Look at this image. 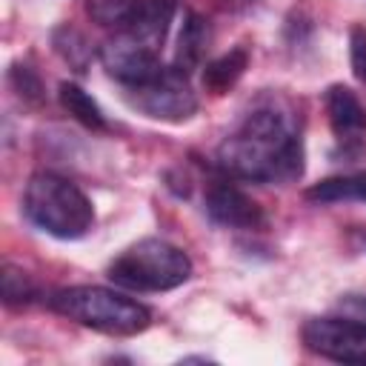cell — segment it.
I'll use <instances>...</instances> for the list:
<instances>
[{
    "mask_svg": "<svg viewBox=\"0 0 366 366\" xmlns=\"http://www.w3.org/2000/svg\"><path fill=\"white\" fill-rule=\"evenodd\" d=\"M217 166L252 183H289L303 174V140L277 109H254L220 143Z\"/></svg>",
    "mask_w": 366,
    "mask_h": 366,
    "instance_id": "1",
    "label": "cell"
},
{
    "mask_svg": "<svg viewBox=\"0 0 366 366\" xmlns=\"http://www.w3.org/2000/svg\"><path fill=\"white\" fill-rule=\"evenodd\" d=\"M23 214L40 232L60 240H77L94 226L92 200L80 186L54 172H37L29 177L23 192Z\"/></svg>",
    "mask_w": 366,
    "mask_h": 366,
    "instance_id": "2",
    "label": "cell"
},
{
    "mask_svg": "<svg viewBox=\"0 0 366 366\" xmlns=\"http://www.w3.org/2000/svg\"><path fill=\"white\" fill-rule=\"evenodd\" d=\"M49 306L54 312H60L63 317L89 326L94 332H106V335H137L149 326L152 312L114 289L106 286H69V289H57L49 297Z\"/></svg>",
    "mask_w": 366,
    "mask_h": 366,
    "instance_id": "3",
    "label": "cell"
},
{
    "mask_svg": "<svg viewBox=\"0 0 366 366\" xmlns=\"http://www.w3.org/2000/svg\"><path fill=\"white\" fill-rule=\"evenodd\" d=\"M109 277L132 292H169L192 277V260L180 246L146 237L114 257Z\"/></svg>",
    "mask_w": 366,
    "mask_h": 366,
    "instance_id": "4",
    "label": "cell"
},
{
    "mask_svg": "<svg viewBox=\"0 0 366 366\" xmlns=\"http://www.w3.org/2000/svg\"><path fill=\"white\" fill-rule=\"evenodd\" d=\"M126 100L132 109L152 120L163 123H183L197 112V97L189 86V74L172 69H160L154 77L126 86Z\"/></svg>",
    "mask_w": 366,
    "mask_h": 366,
    "instance_id": "5",
    "label": "cell"
},
{
    "mask_svg": "<svg viewBox=\"0 0 366 366\" xmlns=\"http://www.w3.org/2000/svg\"><path fill=\"white\" fill-rule=\"evenodd\" d=\"M300 337L309 352L337 363H366V329L352 317H312L303 323Z\"/></svg>",
    "mask_w": 366,
    "mask_h": 366,
    "instance_id": "6",
    "label": "cell"
},
{
    "mask_svg": "<svg viewBox=\"0 0 366 366\" xmlns=\"http://www.w3.org/2000/svg\"><path fill=\"white\" fill-rule=\"evenodd\" d=\"M100 63L123 86H137V83L154 77L163 69L160 66V49L137 40L129 31H117L114 37H109L103 43Z\"/></svg>",
    "mask_w": 366,
    "mask_h": 366,
    "instance_id": "7",
    "label": "cell"
},
{
    "mask_svg": "<svg viewBox=\"0 0 366 366\" xmlns=\"http://www.w3.org/2000/svg\"><path fill=\"white\" fill-rule=\"evenodd\" d=\"M206 212L214 223L226 229H260L263 226V209L234 183H214L206 192Z\"/></svg>",
    "mask_w": 366,
    "mask_h": 366,
    "instance_id": "8",
    "label": "cell"
},
{
    "mask_svg": "<svg viewBox=\"0 0 366 366\" xmlns=\"http://www.w3.org/2000/svg\"><path fill=\"white\" fill-rule=\"evenodd\" d=\"M177 3L180 0H137L129 23L123 29H117V31H129L137 40L160 49L166 34H169V26H172V20L177 14Z\"/></svg>",
    "mask_w": 366,
    "mask_h": 366,
    "instance_id": "9",
    "label": "cell"
},
{
    "mask_svg": "<svg viewBox=\"0 0 366 366\" xmlns=\"http://www.w3.org/2000/svg\"><path fill=\"white\" fill-rule=\"evenodd\" d=\"M326 114H329V126L340 140H357L366 129V109L357 100V94L349 86H329L326 89Z\"/></svg>",
    "mask_w": 366,
    "mask_h": 366,
    "instance_id": "10",
    "label": "cell"
},
{
    "mask_svg": "<svg viewBox=\"0 0 366 366\" xmlns=\"http://www.w3.org/2000/svg\"><path fill=\"white\" fill-rule=\"evenodd\" d=\"M212 43V29H209V20L200 17V14H186L183 20V29H180V37H177V49H174V69L189 74L194 71L203 57H206V49Z\"/></svg>",
    "mask_w": 366,
    "mask_h": 366,
    "instance_id": "11",
    "label": "cell"
},
{
    "mask_svg": "<svg viewBox=\"0 0 366 366\" xmlns=\"http://www.w3.org/2000/svg\"><path fill=\"white\" fill-rule=\"evenodd\" d=\"M306 197L312 203H366V172L352 174H335L306 189Z\"/></svg>",
    "mask_w": 366,
    "mask_h": 366,
    "instance_id": "12",
    "label": "cell"
},
{
    "mask_svg": "<svg viewBox=\"0 0 366 366\" xmlns=\"http://www.w3.org/2000/svg\"><path fill=\"white\" fill-rule=\"evenodd\" d=\"M246 66H249V51L243 46H234L232 51H226V54L214 57L212 63H206V69H203V86L212 94H223V92H229L243 77Z\"/></svg>",
    "mask_w": 366,
    "mask_h": 366,
    "instance_id": "13",
    "label": "cell"
},
{
    "mask_svg": "<svg viewBox=\"0 0 366 366\" xmlns=\"http://www.w3.org/2000/svg\"><path fill=\"white\" fill-rule=\"evenodd\" d=\"M60 103L83 126H89V129H106V117H103L97 100L86 89H80L77 83H60Z\"/></svg>",
    "mask_w": 366,
    "mask_h": 366,
    "instance_id": "14",
    "label": "cell"
},
{
    "mask_svg": "<svg viewBox=\"0 0 366 366\" xmlns=\"http://www.w3.org/2000/svg\"><path fill=\"white\" fill-rule=\"evenodd\" d=\"M137 0H89L86 3V11L89 17L97 23V26H106V29H123L134 11Z\"/></svg>",
    "mask_w": 366,
    "mask_h": 366,
    "instance_id": "15",
    "label": "cell"
},
{
    "mask_svg": "<svg viewBox=\"0 0 366 366\" xmlns=\"http://www.w3.org/2000/svg\"><path fill=\"white\" fill-rule=\"evenodd\" d=\"M34 295H37V289H34L31 277H29L23 269L6 263V266H3V300H6L9 306H23V303H29Z\"/></svg>",
    "mask_w": 366,
    "mask_h": 366,
    "instance_id": "16",
    "label": "cell"
},
{
    "mask_svg": "<svg viewBox=\"0 0 366 366\" xmlns=\"http://www.w3.org/2000/svg\"><path fill=\"white\" fill-rule=\"evenodd\" d=\"M349 60L360 83H366V29H352L349 34Z\"/></svg>",
    "mask_w": 366,
    "mask_h": 366,
    "instance_id": "17",
    "label": "cell"
},
{
    "mask_svg": "<svg viewBox=\"0 0 366 366\" xmlns=\"http://www.w3.org/2000/svg\"><path fill=\"white\" fill-rule=\"evenodd\" d=\"M337 312L343 317H352L355 323H360L366 329V295H343L340 303H337Z\"/></svg>",
    "mask_w": 366,
    "mask_h": 366,
    "instance_id": "18",
    "label": "cell"
},
{
    "mask_svg": "<svg viewBox=\"0 0 366 366\" xmlns=\"http://www.w3.org/2000/svg\"><path fill=\"white\" fill-rule=\"evenodd\" d=\"M11 77L17 80L20 94H26V97H31V100H37V97H40V80H37V74H34L29 66H14Z\"/></svg>",
    "mask_w": 366,
    "mask_h": 366,
    "instance_id": "19",
    "label": "cell"
},
{
    "mask_svg": "<svg viewBox=\"0 0 366 366\" xmlns=\"http://www.w3.org/2000/svg\"><path fill=\"white\" fill-rule=\"evenodd\" d=\"M229 9H246V6H252L254 0H223Z\"/></svg>",
    "mask_w": 366,
    "mask_h": 366,
    "instance_id": "20",
    "label": "cell"
}]
</instances>
